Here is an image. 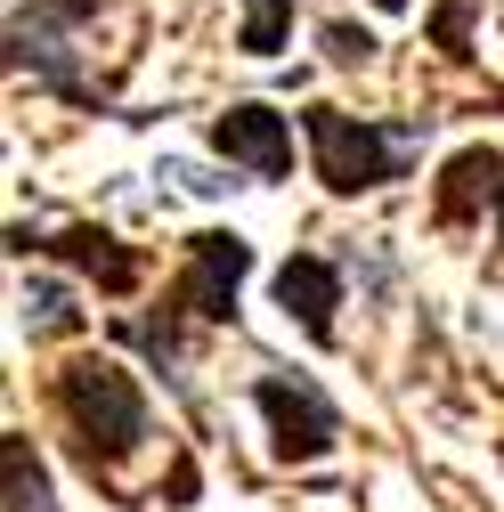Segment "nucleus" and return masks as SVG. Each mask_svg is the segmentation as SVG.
Listing matches in <instances>:
<instances>
[{
	"instance_id": "9d476101",
	"label": "nucleus",
	"mask_w": 504,
	"mask_h": 512,
	"mask_svg": "<svg viewBox=\"0 0 504 512\" xmlns=\"http://www.w3.org/2000/svg\"><path fill=\"white\" fill-rule=\"evenodd\" d=\"M285 33H293V0H244V33H236L244 57H277Z\"/></svg>"
},
{
	"instance_id": "6e6552de",
	"label": "nucleus",
	"mask_w": 504,
	"mask_h": 512,
	"mask_svg": "<svg viewBox=\"0 0 504 512\" xmlns=\"http://www.w3.org/2000/svg\"><path fill=\"white\" fill-rule=\"evenodd\" d=\"M504 204V155L496 147H464L448 171H439V196H431V220L439 228H464L472 212Z\"/></svg>"
},
{
	"instance_id": "39448f33",
	"label": "nucleus",
	"mask_w": 504,
	"mask_h": 512,
	"mask_svg": "<svg viewBox=\"0 0 504 512\" xmlns=\"http://www.w3.org/2000/svg\"><path fill=\"white\" fill-rule=\"evenodd\" d=\"M212 147H220L228 163H244L252 179H285V171H293V131H285V114H277V106H252V98L212 122Z\"/></svg>"
},
{
	"instance_id": "4468645a",
	"label": "nucleus",
	"mask_w": 504,
	"mask_h": 512,
	"mask_svg": "<svg viewBox=\"0 0 504 512\" xmlns=\"http://www.w3.org/2000/svg\"><path fill=\"white\" fill-rule=\"evenodd\" d=\"M464 25H472V0H448V9H439V49H448V57H472V41H464Z\"/></svg>"
},
{
	"instance_id": "f8f14e48",
	"label": "nucleus",
	"mask_w": 504,
	"mask_h": 512,
	"mask_svg": "<svg viewBox=\"0 0 504 512\" xmlns=\"http://www.w3.org/2000/svg\"><path fill=\"white\" fill-rule=\"evenodd\" d=\"M25 317H33V334H57V326H74V309L57 285H25Z\"/></svg>"
},
{
	"instance_id": "423d86ee",
	"label": "nucleus",
	"mask_w": 504,
	"mask_h": 512,
	"mask_svg": "<svg viewBox=\"0 0 504 512\" xmlns=\"http://www.w3.org/2000/svg\"><path fill=\"white\" fill-rule=\"evenodd\" d=\"M17 244H41L49 261H74V269H90L106 293H131V285L147 277V261H139V252L122 244V236H106V228H90V220L57 228V236H25V228H17Z\"/></svg>"
},
{
	"instance_id": "1a4fd4ad",
	"label": "nucleus",
	"mask_w": 504,
	"mask_h": 512,
	"mask_svg": "<svg viewBox=\"0 0 504 512\" xmlns=\"http://www.w3.org/2000/svg\"><path fill=\"white\" fill-rule=\"evenodd\" d=\"M0 472H9V512H57L49 504V472L33 464L25 431H0Z\"/></svg>"
},
{
	"instance_id": "20e7f679",
	"label": "nucleus",
	"mask_w": 504,
	"mask_h": 512,
	"mask_svg": "<svg viewBox=\"0 0 504 512\" xmlns=\"http://www.w3.org/2000/svg\"><path fill=\"white\" fill-rule=\"evenodd\" d=\"M261 415H269V431H277V456L285 464H318L326 447L342 439V415H334V399L318 391V382H293V374H261Z\"/></svg>"
},
{
	"instance_id": "ddd939ff",
	"label": "nucleus",
	"mask_w": 504,
	"mask_h": 512,
	"mask_svg": "<svg viewBox=\"0 0 504 512\" xmlns=\"http://www.w3.org/2000/svg\"><path fill=\"white\" fill-rule=\"evenodd\" d=\"M106 9V0H33V25H49V33H74V25H90Z\"/></svg>"
},
{
	"instance_id": "f03ea898",
	"label": "nucleus",
	"mask_w": 504,
	"mask_h": 512,
	"mask_svg": "<svg viewBox=\"0 0 504 512\" xmlns=\"http://www.w3.org/2000/svg\"><path fill=\"white\" fill-rule=\"evenodd\" d=\"M57 415H66L74 456L90 472H114L122 456L147 447V399H139V382L114 358H74L66 374H57Z\"/></svg>"
},
{
	"instance_id": "2eb2a0df",
	"label": "nucleus",
	"mask_w": 504,
	"mask_h": 512,
	"mask_svg": "<svg viewBox=\"0 0 504 512\" xmlns=\"http://www.w3.org/2000/svg\"><path fill=\"white\" fill-rule=\"evenodd\" d=\"M374 9H407V0H374Z\"/></svg>"
},
{
	"instance_id": "0eeeda50",
	"label": "nucleus",
	"mask_w": 504,
	"mask_h": 512,
	"mask_svg": "<svg viewBox=\"0 0 504 512\" xmlns=\"http://www.w3.org/2000/svg\"><path fill=\"white\" fill-rule=\"evenodd\" d=\"M277 301L285 317H301L309 342H334V309H342V269L318 261V252H293V261L277 269Z\"/></svg>"
},
{
	"instance_id": "7ed1b4c3",
	"label": "nucleus",
	"mask_w": 504,
	"mask_h": 512,
	"mask_svg": "<svg viewBox=\"0 0 504 512\" xmlns=\"http://www.w3.org/2000/svg\"><path fill=\"white\" fill-rule=\"evenodd\" d=\"M301 131H309L318 179L334 187V196H374V187H391L407 171V155L423 147V122H407V131H374V122H358L342 106H309Z\"/></svg>"
},
{
	"instance_id": "f257e3e1",
	"label": "nucleus",
	"mask_w": 504,
	"mask_h": 512,
	"mask_svg": "<svg viewBox=\"0 0 504 512\" xmlns=\"http://www.w3.org/2000/svg\"><path fill=\"white\" fill-rule=\"evenodd\" d=\"M244 269H252V244H244L236 228H204L196 244H187V269H179L171 293H163V317L131 326V342H139L147 358L179 366V326H187V317H196V326H228V317H236V285H244Z\"/></svg>"
},
{
	"instance_id": "9b49d317",
	"label": "nucleus",
	"mask_w": 504,
	"mask_h": 512,
	"mask_svg": "<svg viewBox=\"0 0 504 512\" xmlns=\"http://www.w3.org/2000/svg\"><path fill=\"white\" fill-rule=\"evenodd\" d=\"M318 41H326V57H334V66H366V57H374V33H366V25H342V17H334Z\"/></svg>"
}]
</instances>
